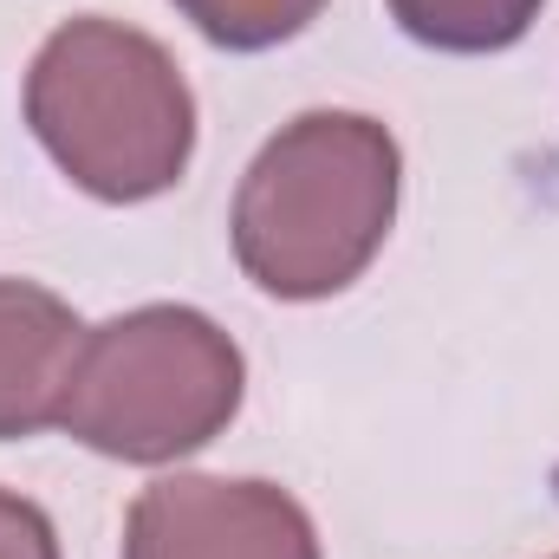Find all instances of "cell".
Wrapping results in <instances>:
<instances>
[{
  "instance_id": "obj_9",
  "label": "cell",
  "mask_w": 559,
  "mask_h": 559,
  "mask_svg": "<svg viewBox=\"0 0 559 559\" xmlns=\"http://www.w3.org/2000/svg\"><path fill=\"white\" fill-rule=\"evenodd\" d=\"M554 559H559V554H554Z\"/></svg>"
},
{
  "instance_id": "obj_1",
  "label": "cell",
  "mask_w": 559,
  "mask_h": 559,
  "mask_svg": "<svg viewBox=\"0 0 559 559\" xmlns=\"http://www.w3.org/2000/svg\"><path fill=\"white\" fill-rule=\"evenodd\" d=\"M404 195V150L365 111H299L235 189L228 241L274 299H332L378 261Z\"/></svg>"
},
{
  "instance_id": "obj_7",
  "label": "cell",
  "mask_w": 559,
  "mask_h": 559,
  "mask_svg": "<svg viewBox=\"0 0 559 559\" xmlns=\"http://www.w3.org/2000/svg\"><path fill=\"white\" fill-rule=\"evenodd\" d=\"M176 13L209 39V46H228V52H267L299 39L325 0H176Z\"/></svg>"
},
{
  "instance_id": "obj_3",
  "label": "cell",
  "mask_w": 559,
  "mask_h": 559,
  "mask_svg": "<svg viewBox=\"0 0 559 559\" xmlns=\"http://www.w3.org/2000/svg\"><path fill=\"white\" fill-rule=\"evenodd\" d=\"M248 391L241 345L195 306H138L85 332L59 429L111 462L169 468L209 449Z\"/></svg>"
},
{
  "instance_id": "obj_2",
  "label": "cell",
  "mask_w": 559,
  "mask_h": 559,
  "mask_svg": "<svg viewBox=\"0 0 559 559\" xmlns=\"http://www.w3.org/2000/svg\"><path fill=\"white\" fill-rule=\"evenodd\" d=\"M26 124L72 189L98 202L169 195L195 156V92L163 39L79 13L26 66Z\"/></svg>"
},
{
  "instance_id": "obj_8",
  "label": "cell",
  "mask_w": 559,
  "mask_h": 559,
  "mask_svg": "<svg viewBox=\"0 0 559 559\" xmlns=\"http://www.w3.org/2000/svg\"><path fill=\"white\" fill-rule=\"evenodd\" d=\"M0 559H59V527L39 501L0 488Z\"/></svg>"
},
{
  "instance_id": "obj_5",
  "label": "cell",
  "mask_w": 559,
  "mask_h": 559,
  "mask_svg": "<svg viewBox=\"0 0 559 559\" xmlns=\"http://www.w3.org/2000/svg\"><path fill=\"white\" fill-rule=\"evenodd\" d=\"M85 319L39 280L0 274V442H26L66 411Z\"/></svg>"
},
{
  "instance_id": "obj_6",
  "label": "cell",
  "mask_w": 559,
  "mask_h": 559,
  "mask_svg": "<svg viewBox=\"0 0 559 559\" xmlns=\"http://www.w3.org/2000/svg\"><path fill=\"white\" fill-rule=\"evenodd\" d=\"M391 20L429 52H508L527 39L547 0H384Z\"/></svg>"
},
{
  "instance_id": "obj_4",
  "label": "cell",
  "mask_w": 559,
  "mask_h": 559,
  "mask_svg": "<svg viewBox=\"0 0 559 559\" xmlns=\"http://www.w3.org/2000/svg\"><path fill=\"white\" fill-rule=\"evenodd\" d=\"M124 559H319V527L280 481L163 475L124 514Z\"/></svg>"
}]
</instances>
